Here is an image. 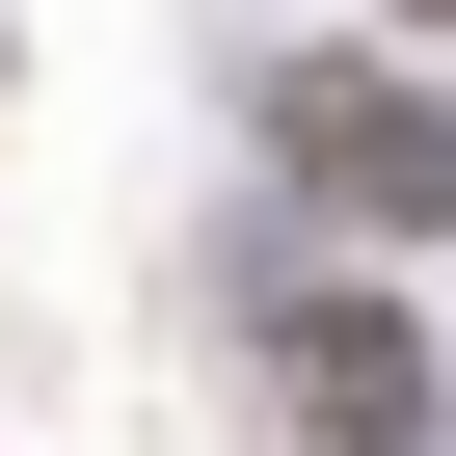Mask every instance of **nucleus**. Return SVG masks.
Instances as JSON below:
<instances>
[{
  "instance_id": "1",
  "label": "nucleus",
  "mask_w": 456,
  "mask_h": 456,
  "mask_svg": "<svg viewBox=\"0 0 456 456\" xmlns=\"http://www.w3.org/2000/svg\"><path fill=\"white\" fill-rule=\"evenodd\" d=\"M269 161L349 215V242H456V108L376 81V54H296V81H269Z\"/></svg>"
},
{
  "instance_id": "2",
  "label": "nucleus",
  "mask_w": 456,
  "mask_h": 456,
  "mask_svg": "<svg viewBox=\"0 0 456 456\" xmlns=\"http://www.w3.org/2000/svg\"><path fill=\"white\" fill-rule=\"evenodd\" d=\"M269 403L322 456H429V322L403 296H269Z\"/></svg>"
},
{
  "instance_id": "3",
  "label": "nucleus",
  "mask_w": 456,
  "mask_h": 456,
  "mask_svg": "<svg viewBox=\"0 0 456 456\" xmlns=\"http://www.w3.org/2000/svg\"><path fill=\"white\" fill-rule=\"evenodd\" d=\"M403 28H456V0H403Z\"/></svg>"
}]
</instances>
